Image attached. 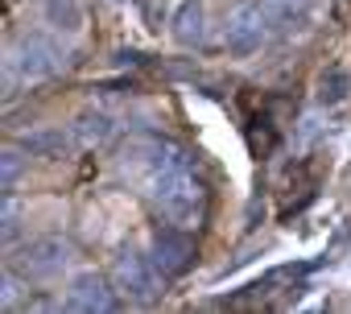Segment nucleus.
Listing matches in <instances>:
<instances>
[{"label":"nucleus","instance_id":"nucleus-2","mask_svg":"<svg viewBox=\"0 0 351 314\" xmlns=\"http://www.w3.org/2000/svg\"><path fill=\"white\" fill-rule=\"evenodd\" d=\"M112 277H116V285L132 298V302H153V298H161V285H165V273L153 265V256H145V252H136V248H120L116 252V261H112Z\"/></svg>","mask_w":351,"mask_h":314},{"label":"nucleus","instance_id":"nucleus-7","mask_svg":"<svg viewBox=\"0 0 351 314\" xmlns=\"http://www.w3.org/2000/svg\"><path fill=\"white\" fill-rule=\"evenodd\" d=\"M79 141H75V132L66 128H38V132H25L21 136V149L25 153H34V157H50V162H54V157H66L71 149H75Z\"/></svg>","mask_w":351,"mask_h":314},{"label":"nucleus","instance_id":"nucleus-9","mask_svg":"<svg viewBox=\"0 0 351 314\" xmlns=\"http://www.w3.org/2000/svg\"><path fill=\"white\" fill-rule=\"evenodd\" d=\"M173 38H178V46H199L203 42V9L195 0H186V5L173 13Z\"/></svg>","mask_w":351,"mask_h":314},{"label":"nucleus","instance_id":"nucleus-11","mask_svg":"<svg viewBox=\"0 0 351 314\" xmlns=\"http://www.w3.org/2000/svg\"><path fill=\"white\" fill-rule=\"evenodd\" d=\"M46 21L54 29H66L75 34L83 25V9H79V0H46Z\"/></svg>","mask_w":351,"mask_h":314},{"label":"nucleus","instance_id":"nucleus-10","mask_svg":"<svg viewBox=\"0 0 351 314\" xmlns=\"http://www.w3.org/2000/svg\"><path fill=\"white\" fill-rule=\"evenodd\" d=\"M71 132H75L79 145H104V141L112 136V120H108L104 112H83V116L71 124Z\"/></svg>","mask_w":351,"mask_h":314},{"label":"nucleus","instance_id":"nucleus-4","mask_svg":"<svg viewBox=\"0 0 351 314\" xmlns=\"http://www.w3.org/2000/svg\"><path fill=\"white\" fill-rule=\"evenodd\" d=\"M153 265L165 273V281L169 277H182L186 269H191V261H195V240H191V232L186 228H178V224H165L157 236H153Z\"/></svg>","mask_w":351,"mask_h":314},{"label":"nucleus","instance_id":"nucleus-5","mask_svg":"<svg viewBox=\"0 0 351 314\" xmlns=\"http://www.w3.org/2000/svg\"><path fill=\"white\" fill-rule=\"evenodd\" d=\"M66 261H71V248L58 236H42V240H34L25 248V256L17 261V269L29 281H50V277H58L66 269Z\"/></svg>","mask_w":351,"mask_h":314},{"label":"nucleus","instance_id":"nucleus-6","mask_svg":"<svg viewBox=\"0 0 351 314\" xmlns=\"http://www.w3.org/2000/svg\"><path fill=\"white\" fill-rule=\"evenodd\" d=\"M112 306H116V298L99 273H83L66 289V310H75V314H95V310H112Z\"/></svg>","mask_w":351,"mask_h":314},{"label":"nucleus","instance_id":"nucleus-12","mask_svg":"<svg viewBox=\"0 0 351 314\" xmlns=\"http://www.w3.org/2000/svg\"><path fill=\"white\" fill-rule=\"evenodd\" d=\"M265 5H269V13H273L277 21H293V17L310 5V0H265Z\"/></svg>","mask_w":351,"mask_h":314},{"label":"nucleus","instance_id":"nucleus-8","mask_svg":"<svg viewBox=\"0 0 351 314\" xmlns=\"http://www.w3.org/2000/svg\"><path fill=\"white\" fill-rule=\"evenodd\" d=\"M351 95V71L347 67H326L322 79H318V104L322 108H335Z\"/></svg>","mask_w":351,"mask_h":314},{"label":"nucleus","instance_id":"nucleus-13","mask_svg":"<svg viewBox=\"0 0 351 314\" xmlns=\"http://www.w3.org/2000/svg\"><path fill=\"white\" fill-rule=\"evenodd\" d=\"M17 174H21V149H5V191H13Z\"/></svg>","mask_w":351,"mask_h":314},{"label":"nucleus","instance_id":"nucleus-3","mask_svg":"<svg viewBox=\"0 0 351 314\" xmlns=\"http://www.w3.org/2000/svg\"><path fill=\"white\" fill-rule=\"evenodd\" d=\"M273 21H277V17L269 13V5H240V9H232L228 34H223L228 50H232L236 58L256 54V50L269 42V25H273Z\"/></svg>","mask_w":351,"mask_h":314},{"label":"nucleus","instance_id":"nucleus-1","mask_svg":"<svg viewBox=\"0 0 351 314\" xmlns=\"http://www.w3.org/2000/svg\"><path fill=\"white\" fill-rule=\"evenodd\" d=\"M62 62H66L62 42L50 38V34H42V29L25 34V38L9 50V67H17L21 79H50V75L62 71Z\"/></svg>","mask_w":351,"mask_h":314}]
</instances>
